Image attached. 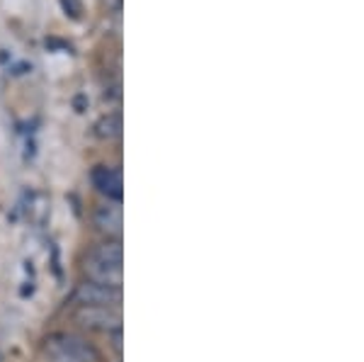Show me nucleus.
<instances>
[{
  "instance_id": "obj_7",
  "label": "nucleus",
  "mask_w": 364,
  "mask_h": 362,
  "mask_svg": "<svg viewBox=\"0 0 364 362\" xmlns=\"http://www.w3.org/2000/svg\"><path fill=\"white\" fill-rule=\"evenodd\" d=\"M87 255L122 265V262H124V248H122V238H105V241H102V243H97V246L92 248Z\"/></svg>"
},
{
  "instance_id": "obj_9",
  "label": "nucleus",
  "mask_w": 364,
  "mask_h": 362,
  "mask_svg": "<svg viewBox=\"0 0 364 362\" xmlns=\"http://www.w3.org/2000/svg\"><path fill=\"white\" fill-rule=\"evenodd\" d=\"M29 217H32L37 224H42L46 219V214H49V200H46L44 195H32L29 197Z\"/></svg>"
},
{
  "instance_id": "obj_10",
  "label": "nucleus",
  "mask_w": 364,
  "mask_h": 362,
  "mask_svg": "<svg viewBox=\"0 0 364 362\" xmlns=\"http://www.w3.org/2000/svg\"><path fill=\"white\" fill-rule=\"evenodd\" d=\"M58 3H61V10L70 20H78L80 13H83V3H80V0H58Z\"/></svg>"
},
{
  "instance_id": "obj_11",
  "label": "nucleus",
  "mask_w": 364,
  "mask_h": 362,
  "mask_svg": "<svg viewBox=\"0 0 364 362\" xmlns=\"http://www.w3.org/2000/svg\"><path fill=\"white\" fill-rule=\"evenodd\" d=\"M109 338H112V348L117 353H122V329L114 331V334H109Z\"/></svg>"
},
{
  "instance_id": "obj_1",
  "label": "nucleus",
  "mask_w": 364,
  "mask_h": 362,
  "mask_svg": "<svg viewBox=\"0 0 364 362\" xmlns=\"http://www.w3.org/2000/svg\"><path fill=\"white\" fill-rule=\"evenodd\" d=\"M42 353L46 362H100L97 348L75 334H51L44 341Z\"/></svg>"
},
{
  "instance_id": "obj_8",
  "label": "nucleus",
  "mask_w": 364,
  "mask_h": 362,
  "mask_svg": "<svg viewBox=\"0 0 364 362\" xmlns=\"http://www.w3.org/2000/svg\"><path fill=\"white\" fill-rule=\"evenodd\" d=\"M92 134H95L97 139H102V142H112V139H117L122 134V117L117 112L100 117L95 122V127H92Z\"/></svg>"
},
{
  "instance_id": "obj_3",
  "label": "nucleus",
  "mask_w": 364,
  "mask_h": 362,
  "mask_svg": "<svg viewBox=\"0 0 364 362\" xmlns=\"http://www.w3.org/2000/svg\"><path fill=\"white\" fill-rule=\"evenodd\" d=\"M73 302L78 307H122V289L105 287V284L83 280L78 287L73 289Z\"/></svg>"
},
{
  "instance_id": "obj_5",
  "label": "nucleus",
  "mask_w": 364,
  "mask_h": 362,
  "mask_svg": "<svg viewBox=\"0 0 364 362\" xmlns=\"http://www.w3.org/2000/svg\"><path fill=\"white\" fill-rule=\"evenodd\" d=\"M90 180L92 185L97 188L100 195H105L109 202H122V175L117 168H109V166H95L90 173Z\"/></svg>"
},
{
  "instance_id": "obj_6",
  "label": "nucleus",
  "mask_w": 364,
  "mask_h": 362,
  "mask_svg": "<svg viewBox=\"0 0 364 362\" xmlns=\"http://www.w3.org/2000/svg\"><path fill=\"white\" fill-rule=\"evenodd\" d=\"M92 221H95L97 231H102L107 238H122V226H124V219H122V207L119 202H109L100 204L92 214Z\"/></svg>"
},
{
  "instance_id": "obj_4",
  "label": "nucleus",
  "mask_w": 364,
  "mask_h": 362,
  "mask_svg": "<svg viewBox=\"0 0 364 362\" xmlns=\"http://www.w3.org/2000/svg\"><path fill=\"white\" fill-rule=\"evenodd\" d=\"M83 272H85V280L97 282V284H105V287L122 289V284H124V267L117 265V262L92 258V255H85Z\"/></svg>"
},
{
  "instance_id": "obj_2",
  "label": "nucleus",
  "mask_w": 364,
  "mask_h": 362,
  "mask_svg": "<svg viewBox=\"0 0 364 362\" xmlns=\"http://www.w3.org/2000/svg\"><path fill=\"white\" fill-rule=\"evenodd\" d=\"M73 321L92 334H114L122 329V312L114 307H75Z\"/></svg>"
}]
</instances>
